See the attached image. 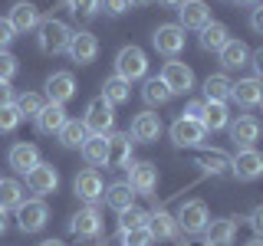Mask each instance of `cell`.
<instances>
[{
  "instance_id": "cell-1",
  "label": "cell",
  "mask_w": 263,
  "mask_h": 246,
  "mask_svg": "<svg viewBox=\"0 0 263 246\" xmlns=\"http://www.w3.org/2000/svg\"><path fill=\"white\" fill-rule=\"evenodd\" d=\"M36 43L40 49H43L46 56H60L66 53V46H69V39H72V30L66 27L63 20H56V16H49V20H40V27H36Z\"/></svg>"
},
{
  "instance_id": "cell-2",
  "label": "cell",
  "mask_w": 263,
  "mask_h": 246,
  "mask_svg": "<svg viewBox=\"0 0 263 246\" xmlns=\"http://www.w3.org/2000/svg\"><path fill=\"white\" fill-rule=\"evenodd\" d=\"M115 76L125 82H138L148 76V56L138 46H122L115 53Z\"/></svg>"
},
{
  "instance_id": "cell-3",
  "label": "cell",
  "mask_w": 263,
  "mask_h": 246,
  "mask_svg": "<svg viewBox=\"0 0 263 246\" xmlns=\"http://www.w3.org/2000/svg\"><path fill=\"white\" fill-rule=\"evenodd\" d=\"M82 125H86L89 135H112V128H115V105L105 102L102 95H96L92 102L86 105Z\"/></svg>"
},
{
  "instance_id": "cell-4",
  "label": "cell",
  "mask_w": 263,
  "mask_h": 246,
  "mask_svg": "<svg viewBox=\"0 0 263 246\" xmlns=\"http://www.w3.org/2000/svg\"><path fill=\"white\" fill-rule=\"evenodd\" d=\"M230 174L237 180L263 177V151H257V148H240V151L230 158Z\"/></svg>"
},
{
  "instance_id": "cell-5",
  "label": "cell",
  "mask_w": 263,
  "mask_h": 246,
  "mask_svg": "<svg viewBox=\"0 0 263 246\" xmlns=\"http://www.w3.org/2000/svg\"><path fill=\"white\" fill-rule=\"evenodd\" d=\"M184 43H187V36L178 23H161V27L152 33V46L158 49L161 56H168V59H175L181 49H184Z\"/></svg>"
},
{
  "instance_id": "cell-6",
  "label": "cell",
  "mask_w": 263,
  "mask_h": 246,
  "mask_svg": "<svg viewBox=\"0 0 263 246\" xmlns=\"http://www.w3.org/2000/svg\"><path fill=\"white\" fill-rule=\"evenodd\" d=\"M46 220H49V207L43 200H23L20 207H16V227L23 230V233H40V230L46 227Z\"/></svg>"
},
{
  "instance_id": "cell-7",
  "label": "cell",
  "mask_w": 263,
  "mask_h": 246,
  "mask_svg": "<svg viewBox=\"0 0 263 246\" xmlns=\"http://www.w3.org/2000/svg\"><path fill=\"white\" fill-rule=\"evenodd\" d=\"M204 138H208V131H204V125L197 118H175V125H171V141H175V148H201Z\"/></svg>"
},
{
  "instance_id": "cell-8",
  "label": "cell",
  "mask_w": 263,
  "mask_h": 246,
  "mask_svg": "<svg viewBox=\"0 0 263 246\" xmlns=\"http://www.w3.org/2000/svg\"><path fill=\"white\" fill-rule=\"evenodd\" d=\"M178 230H184V233H204V227L211 223V213H208V203L204 200H187L181 203L178 210Z\"/></svg>"
},
{
  "instance_id": "cell-9",
  "label": "cell",
  "mask_w": 263,
  "mask_h": 246,
  "mask_svg": "<svg viewBox=\"0 0 263 246\" xmlns=\"http://www.w3.org/2000/svg\"><path fill=\"white\" fill-rule=\"evenodd\" d=\"M161 79H164V86L171 89V95H187V92L194 89V72H191V66H184V63H178V59H168V63H164Z\"/></svg>"
},
{
  "instance_id": "cell-10",
  "label": "cell",
  "mask_w": 263,
  "mask_h": 246,
  "mask_svg": "<svg viewBox=\"0 0 263 246\" xmlns=\"http://www.w3.org/2000/svg\"><path fill=\"white\" fill-rule=\"evenodd\" d=\"M27 187H30V194H40V197H46V194H56V187H60V171L53 168V164H46V161H40L33 171H27Z\"/></svg>"
},
{
  "instance_id": "cell-11",
  "label": "cell",
  "mask_w": 263,
  "mask_h": 246,
  "mask_svg": "<svg viewBox=\"0 0 263 246\" xmlns=\"http://www.w3.org/2000/svg\"><path fill=\"white\" fill-rule=\"evenodd\" d=\"M128 184H132L135 194L152 197L155 191H158V168H155L152 161H135L128 168Z\"/></svg>"
},
{
  "instance_id": "cell-12",
  "label": "cell",
  "mask_w": 263,
  "mask_h": 246,
  "mask_svg": "<svg viewBox=\"0 0 263 246\" xmlns=\"http://www.w3.org/2000/svg\"><path fill=\"white\" fill-rule=\"evenodd\" d=\"M66 53H69V59L76 66H89V63H96V56H99V39L89 30H79V33H72Z\"/></svg>"
},
{
  "instance_id": "cell-13",
  "label": "cell",
  "mask_w": 263,
  "mask_h": 246,
  "mask_svg": "<svg viewBox=\"0 0 263 246\" xmlns=\"http://www.w3.org/2000/svg\"><path fill=\"white\" fill-rule=\"evenodd\" d=\"M72 191H76V197H79L82 203H96V200H102L105 184H102V177H99V171L89 168V171H79V174H76Z\"/></svg>"
},
{
  "instance_id": "cell-14",
  "label": "cell",
  "mask_w": 263,
  "mask_h": 246,
  "mask_svg": "<svg viewBox=\"0 0 263 246\" xmlns=\"http://www.w3.org/2000/svg\"><path fill=\"white\" fill-rule=\"evenodd\" d=\"M128 138L132 141H138V145H152V141H158L161 138V118L155 112H142V115H135L132 118V131H128Z\"/></svg>"
},
{
  "instance_id": "cell-15",
  "label": "cell",
  "mask_w": 263,
  "mask_h": 246,
  "mask_svg": "<svg viewBox=\"0 0 263 246\" xmlns=\"http://www.w3.org/2000/svg\"><path fill=\"white\" fill-rule=\"evenodd\" d=\"M178 27L181 30H204L211 23V7L204 4V0H184V4L178 7Z\"/></svg>"
},
{
  "instance_id": "cell-16",
  "label": "cell",
  "mask_w": 263,
  "mask_h": 246,
  "mask_svg": "<svg viewBox=\"0 0 263 246\" xmlns=\"http://www.w3.org/2000/svg\"><path fill=\"white\" fill-rule=\"evenodd\" d=\"M237 220L234 217H220V220H211L204 227V246H234L237 240Z\"/></svg>"
},
{
  "instance_id": "cell-17",
  "label": "cell",
  "mask_w": 263,
  "mask_h": 246,
  "mask_svg": "<svg viewBox=\"0 0 263 246\" xmlns=\"http://www.w3.org/2000/svg\"><path fill=\"white\" fill-rule=\"evenodd\" d=\"M69 233L79 236V240H92V236L102 233V217H99V210L89 203V207H82L76 217L69 220Z\"/></svg>"
},
{
  "instance_id": "cell-18",
  "label": "cell",
  "mask_w": 263,
  "mask_h": 246,
  "mask_svg": "<svg viewBox=\"0 0 263 246\" xmlns=\"http://www.w3.org/2000/svg\"><path fill=\"white\" fill-rule=\"evenodd\" d=\"M230 98H234L237 105H243V109H257V105H263V82L257 76L237 79L234 89H230Z\"/></svg>"
},
{
  "instance_id": "cell-19",
  "label": "cell",
  "mask_w": 263,
  "mask_h": 246,
  "mask_svg": "<svg viewBox=\"0 0 263 246\" xmlns=\"http://www.w3.org/2000/svg\"><path fill=\"white\" fill-rule=\"evenodd\" d=\"M230 141L237 148H253L260 141V121L253 118V115H240L237 121H230Z\"/></svg>"
},
{
  "instance_id": "cell-20",
  "label": "cell",
  "mask_w": 263,
  "mask_h": 246,
  "mask_svg": "<svg viewBox=\"0 0 263 246\" xmlns=\"http://www.w3.org/2000/svg\"><path fill=\"white\" fill-rule=\"evenodd\" d=\"M7 161H10V168L16 174H27V171H33L40 164V148L30 145V141H16V145H10V151H7Z\"/></svg>"
},
{
  "instance_id": "cell-21",
  "label": "cell",
  "mask_w": 263,
  "mask_h": 246,
  "mask_svg": "<svg viewBox=\"0 0 263 246\" xmlns=\"http://www.w3.org/2000/svg\"><path fill=\"white\" fill-rule=\"evenodd\" d=\"M72 95H76V79H72V72H53V76L46 79V102L66 105Z\"/></svg>"
},
{
  "instance_id": "cell-22",
  "label": "cell",
  "mask_w": 263,
  "mask_h": 246,
  "mask_svg": "<svg viewBox=\"0 0 263 246\" xmlns=\"http://www.w3.org/2000/svg\"><path fill=\"white\" fill-rule=\"evenodd\" d=\"M33 121H36V131H40V135H60V128L66 125V121H69V118H66V105L46 102V105H43V112H40Z\"/></svg>"
},
{
  "instance_id": "cell-23",
  "label": "cell",
  "mask_w": 263,
  "mask_h": 246,
  "mask_svg": "<svg viewBox=\"0 0 263 246\" xmlns=\"http://www.w3.org/2000/svg\"><path fill=\"white\" fill-rule=\"evenodd\" d=\"M109 135H89L86 141H82V158H86L89 168H105V161H109V141H105Z\"/></svg>"
},
{
  "instance_id": "cell-24",
  "label": "cell",
  "mask_w": 263,
  "mask_h": 246,
  "mask_svg": "<svg viewBox=\"0 0 263 246\" xmlns=\"http://www.w3.org/2000/svg\"><path fill=\"white\" fill-rule=\"evenodd\" d=\"M102 200L109 203L112 210H128V207H135V191H132V184L128 180H115V184L105 187V194H102Z\"/></svg>"
},
{
  "instance_id": "cell-25",
  "label": "cell",
  "mask_w": 263,
  "mask_h": 246,
  "mask_svg": "<svg viewBox=\"0 0 263 246\" xmlns=\"http://www.w3.org/2000/svg\"><path fill=\"white\" fill-rule=\"evenodd\" d=\"M7 20H10V27H13L16 33H30V30L40 27V10H36L33 4H13Z\"/></svg>"
},
{
  "instance_id": "cell-26",
  "label": "cell",
  "mask_w": 263,
  "mask_h": 246,
  "mask_svg": "<svg viewBox=\"0 0 263 246\" xmlns=\"http://www.w3.org/2000/svg\"><path fill=\"white\" fill-rule=\"evenodd\" d=\"M109 161L105 168H128L132 164V138L128 135H109Z\"/></svg>"
},
{
  "instance_id": "cell-27",
  "label": "cell",
  "mask_w": 263,
  "mask_h": 246,
  "mask_svg": "<svg viewBox=\"0 0 263 246\" xmlns=\"http://www.w3.org/2000/svg\"><path fill=\"white\" fill-rule=\"evenodd\" d=\"M201 125H204V131H224V128L230 125V109H227V102H204Z\"/></svg>"
},
{
  "instance_id": "cell-28",
  "label": "cell",
  "mask_w": 263,
  "mask_h": 246,
  "mask_svg": "<svg viewBox=\"0 0 263 246\" xmlns=\"http://www.w3.org/2000/svg\"><path fill=\"white\" fill-rule=\"evenodd\" d=\"M220 66L230 72V69H243L247 63H250V49H247V43H240V39H230V43L220 49Z\"/></svg>"
},
{
  "instance_id": "cell-29",
  "label": "cell",
  "mask_w": 263,
  "mask_h": 246,
  "mask_svg": "<svg viewBox=\"0 0 263 246\" xmlns=\"http://www.w3.org/2000/svg\"><path fill=\"white\" fill-rule=\"evenodd\" d=\"M148 230L155 240H171V236H178V220L168 210H155L148 213Z\"/></svg>"
},
{
  "instance_id": "cell-30",
  "label": "cell",
  "mask_w": 263,
  "mask_h": 246,
  "mask_svg": "<svg viewBox=\"0 0 263 246\" xmlns=\"http://www.w3.org/2000/svg\"><path fill=\"white\" fill-rule=\"evenodd\" d=\"M230 43V30L224 27V23H217V20H211L208 27L201 30V46L208 49V53H220Z\"/></svg>"
},
{
  "instance_id": "cell-31",
  "label": "cell",
  "mask_w": 263,
  "mask_h": 246,
  "mask_svg": "<svg viewBox=\"0 0 263 246\" xmlns=\"http://www.w3.org/2000/svg\"><path fill=\"white\" fill-rule=\"evenodd\" d=\"M234 82L227 79V72H217V76L204 79V102H227Z\"/></svg>"
},
{
  "instance_id": "cell-32",
  "label": "cell",
  "mask_w": 263,
  "mask_h": 246,
  "mask_svg": "<svg viewBox=\"0 0 263 246\" xmlns=\"http://www.w3.org/2000/svg\"><path fill=\"white\" fill-rule=\"evenodd\" d=\"M23 203V184L16 177H0V210H16Z\"/></svg>"
},
{
  "instance_id": "cell-33",
  "label": "cell",
  "mask_w": 263,
  "mask_h": 246,
  "mask_svg": "<svg viewBox=\"0 0 263 246\" xmlns=\"http://www.w3.org/2000/svg\"><path fill=\"white\" fill-rule=\"evenodd\" d=\"M142 98H145L148 105H168V102H171V89L164 86L161 76H152V79H145Z\"/></svg>"
},
{
  "instance_id": "cell-34",
  "label": "cell",
  "mask_w": 263,
  "mask_h": 246,
  "mask_svg": "<svg viewBox=\"0 0 263 246\" xmlns=\"http://www.w3.org/2000/svg\"><path fill=\"white\" fill-rule=\"evenodd\" d=\"M102 98H105V102H112V105L128 102V98H132V82L119 79V76L105 79V86H102Z\"/></svg>"
},
{
  "instance_id": "cell-35",
  "label": "cell",
  "mask_w": 263,
  "mask_h": 246,
  "mask_svg": "<svg viewBox=\"0 0 263 246\" xmlns=\"http://www.w3.org/2000/svg\"><path fill=\"white\" fill-rule=\"evenodd\" d=\"M56 138H60L63 148H82V141L89 138V131H86V125H82V121L69 118V121L60 128V135H56Z\"/></svg>"
},
{
  "instance_id": "cell-36",
  "label": "cell",
  "mask_w": 263,
  "mask_h": 246,
  "mask_svg": "<svg viewBox=\"0 0 263 246\" xmlns=\"http://www.w3.org/2000/svg\"><path fill=\"white\" fill-rule=\"evenodd\" d=\"M13 105H16V112H20V118H36V115L43 112L46 98L36 95V92H23V95H16Z\"/></svg>"
},
{
  "instance_id": "cell-37",
  "label": "cell",
  "mask_w": 263,
  "mask_h": 246,
  "mask_svg": "<svg viewBox=\"0 0 263 246\" xmlns=\"http://www.w3.org/2000/svg\"><path fill=\"white\" fill-rule=\"evenodd\" d=\"M138 227H148V213L138 210V207H128L119 213V230L122 233H128V230H138Z\"/></svg>"
},
{
  "instance_id": "cell-38",
  "label": "cell",
  "mask_w": 263,
  "mask_h": 246,
  "mask_svg": "<svg viewBox=\"0 0 263 246\" xmlns=\"http://www.w3.org/2000/svg\"><path fill=\"white\" fill-rule=\"evenodd\" d=\"M155 236L148 227H138V230H128V233H122V246H152Z\"/></svg>"
},
{
  "instance_id": "cell-39",
  "label": "cell",
  "mask_w": 263,
  "mask_h": 246,
  "mask_svg": "<svg viewBox=\"0 0 263 246\" xmlns=\"http://www.w3.org/2000/svg\"><path fill=\"white\" fill-rule=\"evenodd\" d=\"M20 112H16V105H4L0 109V135H10V131H16V125H20Z\"/></svg>"
},
{
  "instance_id": "cell-40",
  "label": "cell",
  "mask_w": 263,
  "mask_h": 246,
  "mask_svg": "<svg viewBox=\"0 0 263 246\" xmlns=\"http://www.w3.org/2000/svg\"><path fill=\"white\" fill-rule=\"evenodd\" d=\"M66 4H69V10L76 16H96L102 10V0H66Z\"/></svg>"
},
{
  "instance_id": "cell-41",
  "label": "cell",
  "mask_w": 263,
  "mask_h": 246,
  "mask_svg": "<svg viewBox=\"0 0 263 246\" xmlns=\"http://www.w3.org/2000/svg\"><path fill=\"white\" fill-rule=\"evenodd\" d=\"M16 69H20L16 56L7 53V49H0V82H10V79L16 76Z\"/></svg>"
},
{
  "instance_id": "cell-42",
  "label": "cell",
  "mask_w": 263,
  "mask_h": 246,
  "mask_svg": "<svg viewBox=\"0 0 263 246\" xmlns=\"http://www.w3.org/2000/svg\"><path fill=\"white\" fill-rule=\"evenodd\" d=\"M201 164H204V171H211V174H220L224 168H230V161L224 158V154H217V151H214V154H204Z\"/></svg>"
},
{
  "instance_id": "cell-43",
  "label": "cell",
  "mask_w": 263,
  "mask_h": 246,
  "mask_svg": "<svg viewBox=\"0 0 263 246\" xmlns=\"http://www.w3.org/2000/svg\"><path fill=\"white\" fill-rule=\"evenodd\" d=\"M102 10L109 16H122L132 10V0H102Z\"/></svg>"
},
{
  "instance_id": "cell-44",
  "label": "cell",
  "mask_w": 263,
  "mask_h": 246,
  "mask_svg": "<svg viewBox=\"0 0 263 246\" xmlns=\"http://www.w3.org/2000/svg\"><path fill=\"white\" fill-rule=\"evenodd\" d=\"M16 39V30L10 27V20H7V16H0V49H7Z\"/></svg>"
},
{
  "instance_id": "cell-45",
  "label": "cell",
  "mask_w": 263,
  "mask_h": 246,
  "mask_svg": "<svg viewBox=\"0 0 263 246\" xmlns=\"http://www.w3.org/2000/svg\"><path fill=\"white\" fill-rule=\"evenodd\" d=\"M250 30L263 36V4H257V7L250 10Z\"/></svg>"
},
{
  "instance_id": "cell-46",
  "label": "cell",
  "mask_w": 263,
  "mask_h": 246,
  "mask_svg": "<svg viewBox=\"0 0 263 246\" xmlns=\"http://www.w3.org/2000/svg\"><path fill=\"white\" fill-rule=\"evenodd\" d=\"M13 102H16L13 86H10V82H0V109H4V105H13Z\"/></svg>"
},
{
  "instance_id": "cell-47",
  "label": "cell",
  "mask_w": 263,
  "mask_h": 246,
  "mask_svg": "<svg viewBox=\"0 0 263 246\" xmlns=\"http://www.w3.org/2000/svg\"><path fill=\"white\" fill-rule=\"evenodd\" d=\"M201 112H204V98H194V102H187V109L181 112L184 118H197L201 121Z\"/></svg>"
},
{
  "instance_id": "cell-48",
  "label": "cell",
  "mask_w": 263,
  "mask_h": 246,
  "mask_svg": "<svg viewBox=\"0 0 263 246\" xmlns=\"http://www.w3.org/2000/svg\"><path fill=\"white\" fill-rule=\"evenodd\" d=\"M250 227H253V233H257V236H263V203L250 210Z\"/></svg>"
},
{
  "instance_id": "cell-49",
  "label": "cell",
  "mask_w": 263,
  "mask_h": 246,
  "mask_svg": "<svg viewBox=\"0 0 263 246\" xmlns=\"http://www.w3.org/2000/svg\"><path fill=\"white\" fill-rule=\"evenodd\" d=\"M247 66H253V72H257V79L263 82V46H260V49H253V53H250V63H247Z\"/></svg>"
},
{
  "instance_id": "cell-50",
  "label": "cell",
  "mask_w": 263,
  "mask_h": 246,
  "mask_svg": "<svg viewBox=\"0 0 263 246\" xmlns=\"http://www.w3.org/2000/svg\"><path fill=\"white\" fill-rule=\"evenodd\" d=\"M158 4H164V7H171V10H178V7L184 4V0H158Z\"/></svg>"
},
{
  "instance_id": "cell-51",
  "label": "cell",
  "mask_w": 263,
  "mask_h": 246,
  "mask_svg": "<svg viewBox=\"0 0 263 246\" xmlns=\"http://www.w3.org/2000/svg\"><path fill=\"white\" fill-rule=\"evenodd\" d=\"M7 233V210H0V236Z\"/></svg>"
},
{
  "instance_id": "cell-52",
  "label": "cell",
  "mask_w": 263,
  "mask_h": 246,
  "mask_svg": "<svg viewBox=\"0 0 263 246\" xmlns=\"http://www.w3.org/2000/svg\"><path fill=\"white\" fill-rule=\"evenodd\" d=\"M234 4H240V7H257L260 0H234Z\"/></svg>"
},
{
  "instance_id": "cell-53",
  "label": "cell",
  "mask_w": 263,
  "mask_h": 246,
  "mask_svg": "<svg viewBox=\"0 0 263 246\" xmlns=\"http://www.w3.org/2000/svg\"><path fill=\"white\" fill-rule=\"evenodd\" d=\"M40 246H66V243H63V240H43Z\"/></svg>"
},
{
  "instance_id": "cell-54",
  "label": "cell",
  "mask_w": 263,
  "mask_h": 246,
  "mask_svg": "<svg viewBox=\"0 0 263 246\" xmlns=\"http://www.w3.org/2000/svg\"><path fill=\"white\" fill-rule=\"evenodd\" d=\"M247 246H263V236H253V240L247 243Z\"/></svg>"
},
{
  "instance_id": "cell-55",
  "label": "cell",
  "mask_w": 263,
  "mask_h": 246,
  "mask_svg": "<svg viewBox=\"0 0 263 246\" xmlns=\"http://www.w3.org/2000/svg\"><path fill=\"white\" fill-rule=\"evenodd\" d=\"M152 0H132V7H148Z\"/></svg>"
}]
</instances>
